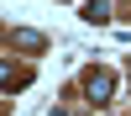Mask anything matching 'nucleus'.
<instances>
[{"mask_svg":"<svg viewBox=\"0 0 131 116\" xmlns=\"http://www.w3.org/2000/svg\"><path fill=\"white\" fill-rule=\"evenodd\" d=\"M10 42H16V48H26V53H42V48H47V37H42V32H26V26L10 32Z\"/></svg>","mask_w":131,"mask_h":116,"instance_id":"nucleus-2","label":"nucleus"},{"mask_svg":"<svg viewBox=\"0 0 131 116\" xmlns=\"http://www.w3.org/2000/svg\"><path fill=\"white\" fill-rule=\"evenodd\" d=\"M84 21H110V0H84Z\"/></svg>","mask_w":131,"mask_h":116,"instance_id":"nucleus-3","label":"nucleus"},{"mask_svg":"<svg viewBox=\"0 0 131 116\" xmlns=\"http://www.w3.org/2000/svg\"><path fill=\"white\" fill-rule=\"evenodd\" d=\"M26 79H31L26 69H10V63H0V84H5V90H10V84H16V90H21V84H26Z\"/></svg>","mask_w":131,"mask_h":116,"instance_id":"nucleus-4","label":"nucleus"},{"mask_svg":"<svg viewBox=\"0 0 131 116\" xmlns=\"http://www.w3.org/2000/svg\"><path fill=\"white\" fill-rule=\"evenodd\" d=\"M84 95H89L94 105H110V95H115V74H110V69H89V74H84Z\"/></svg>","mask_w":131,"mask_h":116,"instance_id":"nucleus-1","label":"nucleus"}]
</instances>
